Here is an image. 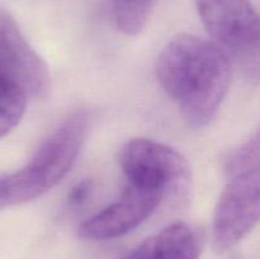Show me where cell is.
Here are the masks:
<instances>
[{"mask_svg": "<svg viewBox=\"0 0 260 259\" xmlns=\"http://www.w3.org/2000/svg\"><path fill=\"white\" fill-rule=\"evenodd\" d=\"M165 196L127 184L121 197L79 226L81 239L93 241L123 236L139 228L156 211Z\"/></svg>", "mask_w": 260, "mask_h": 259, "instance_id": "cell-7", "label": "cell"}, {"mask_svg": "<svg viewBox=\"0 0 260 259\" xmlns=\"http://www.w3.org/2000/svg\"><path fill=\"white\" fill-rule=\"evenodd\" d=\"M155 0H109L111 14L119 32L137 36L145 29Z\"/></svg>", "mask_w": 260, "mask_h": 259, "instance_id": "cell-9", "label": "cell"}, {"mask_svg": "<svg viewBox=\"0 0 260 259\" xmlns=\"http://www.w3.org/2000/svg\"><path fill=\"white\" fill-rule=\"evenodd\" d=\"M260 165V127L244 144L226 156L223 169L229 177Z\"/></svg>", "mask_w": 260, "mask_h": 259, "instance_id": "cell-11", "label": "cell"}, {"mask_svg": "<svg viewBox=\"0 0 260 259\" xmlns=\"http://www.w3.org/2000/svg\"><path fill=\"white\" fill-rule=\"evenodd\" d=\"M119 167L127 184L168 196L190 183L187 159L173 147L150 139H132L122 146Z\"/></svg>", "mask_w": 260, "mask_h": 259, "instance_id": "cell-4", "label": "cell"}, {"mask_svg": "<svg viewBox=\"0 0 260 259\" xmlns=\"http://www.w3.org/2000/svg\"><path fill=\"white\" fill-rule=\"evenodd\" d=\"M212 42L251 76H260V14L250 0H196Z\"/></svg>", "mask_w": 260, "mask_h": 259, "instance_id": "cell-3", "label": "cell"}, {"mask_svg": "<svg viewBox=\"0 0 260 259\" xmlns=\"http://www.w3.org/2000/svg\"><path fill=\"white\" fill-rule=\"evenodd\" d=\"M157 81L185 122L203 128L215 119L231 84L230 57L212 41L175 36L155 65Z\"/></svg>", "mask_w": 260, "mask_h": 259, "instance_id": "cell-1", "label": "cell"}, {"mask_svg": "<svg viewBox=\"0 0 260 259\" xmlns=\"http://www.w3.org/2000/svg\"><path fill=\"white\" fill-rule=\"evenodd\" d=\"M0 76L19 86L28 98H46L51 88L46 62L33 50L14 18L3 9H0Z\"/></svg>", "mask_w": 260, "mask_h": 259, "instance_id": "cell-6", "label": "cell"}, {"mask_svg": "<svg viewBox=\"0 0 260 259\" xmlns=\"http://www.w3.org/2000/svg\"><path fill=\"white\" fill-rule=\"evenodd\" d=\"M88 128V112H74L43 140L27 165L0 174V211L36 200L58 184L76 161Z\"/></svg>", "mask_w": 260, "mask_h": 259, "instance_id": "cell-2", "label": "cell"}, {"mask_svg": "<svg viewBox=\"0 0 260 259\" xmlns=\"http://www.w3.org/2000/svg\"><path fill=\"white\" fill-rule=\"evenodd\" d=\"M260 222V165L230 177L215 207L212 248L226 253Z\"/></svg>", "mask_w": 260, "mask_h": 259, "instance_id": "cell-5", "label": "cell"}, {"mask_svg": "<svg viewBox=\"0 0 260 259\" xmlns=\"http://www.w3.org/2000/svg\"><path fill=\"white\" fill-rule=\"evenodd\" d=\"M28 99L19 86L0 76V139L7 136L19 123Z\"/></svg>", "mask_w": 260, "mask_h": 259, "instance_id": "cell-10", "label": "cell"}, {"mask_svg": "<svg viewBox=\"0 0 260 259\" xmlns=\"http://www.w3.org/2000/svg\"><path fill=\"white\" fill-rule=\"evenodd\" d=\"M203 244L200 229L175 222L145 239L122 259H200Z\"/></svg>", "mask_w": 260, "mask_h": 259, "instance_id": "cell-8", "label": "cell"}, {"mask_svg": "<svg viewBox=\"0 0 260 259\" xmlns=\"http://www.w3.org/2000/svg\"><path fill=\"white\" fill-rule=\"evenodd\" d=\"M94 185L90 180H83L79 182L69 190L68 195V205L71 208L81 207L84 203H86L93 193Z\"/></svg>", "mask_w": 260, "mask_h": 259, "instance_id": "cell-12", "label": "cell"}]
</instances>
